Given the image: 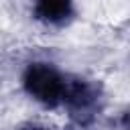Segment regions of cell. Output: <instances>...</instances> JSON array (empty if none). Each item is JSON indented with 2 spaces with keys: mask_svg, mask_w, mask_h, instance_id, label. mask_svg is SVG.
Segmentation results:
<instances>
[{
  "mask_svg": "<svg viewBox=\"0 0 130 130\" xmlns=\"http://www.w3.org/2000/svg\"><path fill=\"white\" fill-rule=\"evenodd\" d=\"M75 14L73 0H35V16L51 26L67 24Z\"/></svg>",
  "mask_w": 130,
  "mask_h": 130,
  "instance_id": "3957f363",
  "label": "cell"
},
{
  "mask_svg": "<svg viewBox=\"0 0 130 130\" xmlns=\"http://www.w3.org/2000/svg\"><path fill=\"white\" fill-rule=\"evenodd\" d=\"M20 130H51V128H45V126H39V124H24Z\"/></svg>",
  "mask_w": 130,
  "mask_h": 130,
  "instance_id": "277c9868",
  "label": "cell"
},
{
  "mask_svg": "<svg viewBox=\"0 0 130 130\" xmlns=\"http://www.w3.org/2000/svg\"><path fill=\"white\" fill-rule=\"evenodd\" d=\"M67 77L47 61H32L22 73L24 91L39 104L47 108H57L63 102Z\"/></svg>",
  "mask_w": 130,
  "mask_h": 130,
  "instance_id": "6da1fadb",
  "label": "cell"
},
{
  "mask_svg": "<svg viewBox=\"0 0 130 130\" xmlns=\"http://www.w3.org/2000/svg\"><path fill=\"white\" fill-rule=\"evenodd\" d=\"M102 87L95 81L89 79H67L65 93H63V106L69 112V118L81 126H91L100 112H102Z\"/></svg>",
  "mask_w": 130,
  "mask_h": 130,
  "instance_id": "7a4b0ae2",
  "label": "cell"
}]
</instances>
